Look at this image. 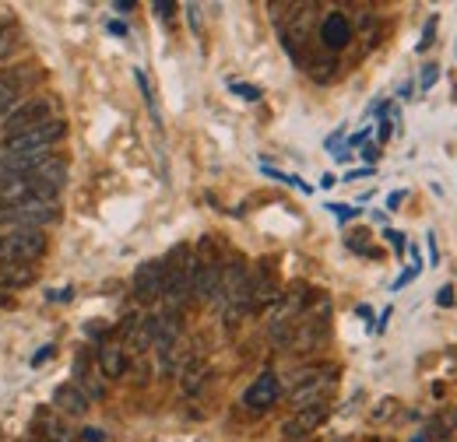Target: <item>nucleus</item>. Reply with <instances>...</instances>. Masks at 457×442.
<instances>
[{
  "label": "nucleus",
  "mask_w": 457,
  "mask_h": 442,
  "mask_svg": "<svg viewBox=\"0 0 457 442\" xmlns=\"http://www.w3.org/2000/svg\"><path fill=\"white\" fill-rule=\"evenodd\" d=\"M370 442H391V439H370Z\"/></svg>",
  "instance_id": "nucleus-37"
},
{
  "label": "nucleus",
  "mask_w": 457,
  "mask_h": 442,
  "mask_svg": "<svg viewBox=\"0 0 457 442\" xmlns=\"http://www.w3.org/2000/svg\"><path fill=\"white\" fill-rule=\"evenodd\" d=\"M54 407H57L63 418H81L88 411V397L74 383H63V387L54 389Z\"/></svg>",
  "instance_id": "nucleus-12"
},
{
  "label": "nucleus",
  "mask_w": 457,
  "mask_h": 442,
  "mask_svg": "<svg viewBox=\"0 0 457 442\" xmlns=\"http://www.w3.org/2000/svg\"><path fill=\"white\" fill-rule=\"evenodd\" d=\"M328 211H335L338 221H348V218H355V215H359V211H355V208H348V204H331Z\"/></svg>",
  "instance_id": "nucleus-25"
},
{
  "label": "nucleus",
  "mask_w": 457,
  "mask_h": 442,
  "mask_svg": "<svg viewBox=\"0 0 457 442\" xmlns=\"http://www.w3.org/2000/svg\"><path fill=\"white\" fill-rule=\"evenodd\" d=\"M436 78H440V67H436V63L422 67V92H429V88L436 85Z\"/></svg>",
  "instance_id": "nucleus-22"
},
{
  "label": "nucleus",
  "mask_w": 457,
  "mask_h": 442,
  "mask_svg": "<svg viewBox=\"0 0 457 442\" xmlns=\"http://www.w3.org/2000/svg\"><path fill=\"white\" fill-rule=\"evenodd\" d=\"M134 81H137V88H141V95H145V102H148V110H152V116L159 119V110H155V95H152V85H148L145 70H134Z\"/></svg>",
  "instance_id": "nucleus-18"
},
{
  "label": "nucleus",
  "mask_w": 457,
  "mask_h": 442,
  "mask_svg": "<svg viewBox=\"0 0 457 442\" xmlns=\"http://www.w3.org/2000/svg\"><path fill=\"white\" fill-rule=\"evenodd\" d=\"M67 137V123L54 116V119H46V123H39V127H32V130H25V134H14V137H4V144H0V155H25V151H50L54 144H60Z\"/></svg>",
  "instance_id": "nucleus-4"
},
{
  "label": "nucleus",
  "mask_w": 457,
  "mask_h": 442,
  "mask_svg": "<svg viewBox=\"0 0 457 442\" xmlns=\"http://www.w3.org/2000/svg\"><path fill=\"white\" fill-rule=\"evenodd\" d=\"M228 88H232L236 95H243L246 102H257V99H261V88H257V85H243V81H232Z\"/></svg>",
  "instance_id": "nucleus-20"
},
{
  "label": "nucleus",
  "mask_w": 457,
  "mask_h": 442,
  "mask_svg": "<svg viewBox=\"0 0 457 442\" xmlns=\"http://www.w3.org/2000/svg\"><path fill=\"white\" fill-rule=\"evenodd\" d=\"M162 284H166V267H162V260H145V264L134 271V299H137L141 306L159 302V299H162Z\"/></svg>",
  "instance_id": "nucleus-10"
},
{
  "label": "nucleus",
  "mask_w": 457,
  "mask_h": 442,
  "mask_svg": "<svg viewBox=\"0 0 457 442\" xmlns=\"http://www.w3.org/2000/svg\"><path fill=\"white\" fill-rule=\"evenodd\" d=\"M222 281V257L215 253L212 239H201V246L194 250V271H190V302L208 306L219 291Z\"/></svg>",
  "instance_id": "nucleus-2"
},
{
  "label": "nucleus",
  "mask_w": 457,
  "mask_h": 442,
  "mask_svg": "<svg viewBox=\"0 0 457 442\" xmlns=\"http://www.w3.org/2000/svg\"><path fill=\"white\" fill-rule=\"evenodd\" d=\"M419 271H422V264H415V267H408V271H404V274H401L398 281H395V288H404V284H408L411 277L419 274Z\"/></svg>",
  "instance_id": "nucleus-29"
},
{
  "label": "nucleus",
  "mask_w": 457,
  "mask_h": 442,
  "mask_svg": "<svg viewBox=\"0 0 457 442\" xmlns=\"http://www.w3.org/2000/svg\"><path fill=\"white\" fill-rule=\"evenodd\" d=\"M25 179H29V186H32L36 197H43V201H57L60 190L67 186V162L57 159V155H50V162H43V166L36 168L32 176H25Z\"/></svg>",
  "instance_id": "nucleus-7"
},
{
  "label": "nucleus",
  "mask_w": 457,
  "mask_h": 442,
  "mask_svg": "<svg viewBox=\"0 0 457 442\" xmlns=\"http://www.w3.org/2000/svg\"><path fill=\"white\" fill-rule=\"evenodd\" d=\"M338 387V365H310L303 372H295L292 380V404L295 407H310V404H324Z\"/></svg>",
  "instance_id": "nucleus-3"
},
{
  "label": "nucleus",
  "mask_w": 457,
  "mask_h": 442,
  "mask_svg": "<svg viewBox=\"0 0 457 442\" xmlns=\"http://www.w3.org/2000/svg\"><path fill=\"white\" fill-rule=\"evenodd\" d=\"M113 7L116 11H130V7H134V0H116Z\"/></svg>",
  "instance_id": "nucleus-35"
},
{
  "label": "nucleus",
  "mask_w": 457,
  "mask_h": 442,
  "mask_svg": "<svg viewBox=\"0 0 457 442\" xmlns=\"http://www.w3.org/2000/svg\"><path fill=\"white\" fill-rule=\"evenodd\" d=\"M39 429H43V442H74V432L54 414H39Z\"/></svg>",
  "instance_id": "nucleus-16"
},
{
  "label": "nucleus",
  "mask_w": 457,
  "mask_h": 442,
  "mask_svg": "<svg viewBox=\"0 0 457 442\" xmlns=\"http://www.w3.org/2000/svg\"><path fill=\"white\" fill-rule=\"evenodd\" d=\"M99 369H103L106 380L127 376V348H123V344H106V348H99Z\"/></svg>",
  "instance_id": "nucleus-14"
},
{
  "label": "nucleus",
  "mask_w": 457,
  "mask_h": 442,
  "mask_svg": "<svg viewBox=\"0 0 457 442\" xmlns=\"http://www.w3.org/2000/svg\"><path fill=\"white\" fill-rule=\"evenodd\" d=\"M426 239H429V260H433V264H436V260H440V250H436V235H433V232H429V235H426Z\"/></svg>",
  "instance_id": "nucleus-31"
},
{
  "label": "nucleus",
  "mask_w": 457,
  "mask_h": 442,
  "mask_svg": "<svg viewBox=\"0 0 457 442\" xmlns=\"http://www.w3.org/2000/svg\"><path fill=\"white\" fill-rule=\"evenodd\" d=\"M395 411V400H380V411H373V422H384Z\"/></svg>",
  "instance_id": "nucleus-28"
},
{
  "label": "nucleus",
  "mask_w": 457,
  "mask_h": 442,
  "mask_svg": "<svg viewBox=\"0 0 457 442\" xmlns=\"http://www.w3.org/2000/svg\"><path fill=\"white\" fill-rule=\"evenodd\" d=\"M384 239H387V242L395 246V253H404V250H408V246H404V235H401V232H391V228H387V232H384Z\"/></svg>",
  "instance_id": "nucleus-24"
},
{
  "label": "nucleus",
  "mask_w": 457,
  "mask_h": 442,
  "mask_svg": "<svg viewBox=\"0 0 457 442\" xmlns=\"http://www.w3.org/2000/svg\"><path fill=\"white\" fill-rule=\"evenodd\" d=\"M411 442H426V436H415V439H411Z\"/></svg>",
  "instance_id": "nucleus-36"
},
{
  "label": "nucleus",
  "mask_w": 457,
  "mask_h": 442,
  "mask_svg": "<svg viewBox=\"0 0 457 442\" xmlns=\"http://www.w3.org/2000/svg\"><path fill=\"white\" fill-rule=\"evenodd\" d=\"M436 14H429V21H426V29H422V39H419V53H426L429 46H433V36H436Z\"/></svg>",
  "instance_id": "nucleus-19"
},
{
  "label": "nucleus",
  "mask_w": 457,
  "mask_h": 442,
  "mask_svg": "<svg viewBox=\"0 0 457 442\" xmlns=\"http://www.w3.org/2000/svg\"><path fill=\"white\" fill-rule=\"evenodd\" d=\"M187 14H190V25H194V29H197V25H201V14H197V7H194V4H190V7H187Z\"/></svg>",
  "instance_id": "nucleus-33"
},
{
  "label": "nucleus",
  "mask_w": 457,
  "mask_h": 442,
  "mask_svg": "<svg viewBox=\"0 0 457 442\" xmlns=\"http://www.w3.org/2000/svg\"><path fill=\"white\" fill-rule=\"evenodd\" d=\"M152 7H155V11L162 14V18H170L172 11H176V4H170V0H159V4H152Z\"/></svg>",
  "instance_id": "nucleus-30"
},
{
  "label": "nucleus",
  "mask_w": 457,
  "mask_h": 442,
  "mask_svg": "<svg viewBox=\"0 0 457 442\" xmlns=\"http://www.w3.org/2000/svg\"><path fill=\"white\" fill-rule=\"evenodd\" d=\"M264 172H268L271 179H278V183H288V186H299V190H306V193H310V186H306V183H303L299 176H288V172H278V168H268V166H264Z\"/></svg>",
  "instance_id": "nucleus-21"
},
{
  "label": "nucleus",
  "mask_w": 457,
  "mask_h": 442,
  "mask_svg": "<svg viewBox=\"0 0 457 442\" xmlns=\"http://www.w3.org/2000/svg\"><path fill=\"white\" fill-rule=\"evenodd\" d=\"M436 306H444V309L454 306V288H451V284H444V288L436 291Z\"/></svg>",
  "instance_id": "nucleus-23"
},
{
  "label": "nucleus",
  "mask_w": 457,
  "mask_h": 442,
  "mask_svg": "<svg viewBox=\"0 0 457 442\" xmlns=\"http://www.w3.org/2000/svg\"><path fill=\"white\" fill-rule=\"evenodd\" d=\"M32 277L36 271L29 264H0V281L7 288H25V284H32Z\"/></svg>",
  "instance_id": "nucleus-15"
},
{
  "label": "nucleus",
  "mask_w": 457,
  "mask_h": 442,
  "mask_svg": "<svg viewBox=\"0 0 457 442\" xmlns=\"http://www.w3.org/2000/svg\"><path fill=\"white\" fill-rule=\"evenodd\" d=\"M81 439L85 442H106V432H103V429H96V425H88V429L81 432Z\"/></svg>",
  "instance_id": "nucleus-26"
},
{
  "label": "nucleus",
  "mask_w": 457,
  "mask_h": 442,
  "mask_svg": "<svg viewBox=\"0 0 457 442\" xmlns=\"http://www.w3.org/2000/svg\"><path fill=\"white\" fill-rule=\"evenodd\" d=\"M278 397H282V380H278V372L264 369V372L246 387V393H243V407L253 411V414H264L268 407L278 404Z\"/></svg>",
  "instance_id": "nucleus-8"
},
{
  "label": "nucleus",
  "mask_w": 457,
  "mask_h": 442,
  "mask_svg": "<svg viewBox=\"0 0 457 442\" xmlns=\"http://www.w3.org/2000/svg\"><path fill=\"white\" fill-rule=\"evenodd\" d=\"M54 351H57L54 344H43V348H39V355L32 358V365H43V362H50V358H54Z\"/></svg>",
  "instance_id": "nucleus-27"
},
{
  "label": "nucleus",
  "mask_w": 457,
  "mask_h": 442,
  "mask_svg": "<svg viewBox=\"0 0 457 442\" xmlns=\"http://www.w3.org/2000/svg\"><path fill=\"white\" fill-rule=\"evenodd\" d=\"M29 70H32V67H21V70H14V74H0V119L14 110L18 99L25 95V85L32 81Z\"/></svg>",
  "instance_id": "nucleus-11"
},
{
  "label": "nucleus",
  "mask_w": 457,
  "mask_h": 442,
  "mask_svg": "<svg viewBox=\"0 0 457 442\" xmlns=\"http://www.w3.org/2000/svg\"><path fill=\"white\" fill-rule=\"evenodd\" d=\"M46 119H54V102L50 99H25V102H18L14 110L7 112L0 123H4V134L14 137V134H25V130H32V127H39Z\"/></svg>",
  "instance_id": "nucleus-5"
},
{
  "label": "nucleus",
  "mask_w": 457,
  "mask_h": 442,
  "mask_svg": "<svg viewBox=\"0 0 457 442\" xmlns=\"http://www.w3.org/2000/svg\"><path fill=\"white\" fill-rule=\"evenodd\" d=\"M208 376H212L208 362H201V358H190V362L179 369V389H183L187 397H194V393H201V389H204Z\"/></svg>",
  "instance_id": "nucleus-13"
},
{
  "label": "nucleus",
  "mask_w": 457,
  "mask_h": 442,
  "mask_svg": "<svg viewBox=\"0 0 457 442\" xmlns=\"http://www.w3.org/2000/svg\"><path fill=\"white\" fill-rule=\"evenodd\" d=\"M352 36H355V25H352V18L345 14V11H328V14H320V25H317V39H320V46H324V53L328 56H338L352 43Z\"/></svg>",
  "instance_id": "nucleus-6"
},
{
  "label": "nucleus",
  "mask_w": 457,
  "mask_h": 442,
  "mask_svg": "<svg viewBox=\"0 0 457 442\" xmlns=\"http://www.w3.org/2000/svg\"><path fill=\"white\" fill-rule=\"evenodd\" d=\"M401 201H404V190H398V193H391V197H387V208L395 211V208H401Z\"/></svg>",
  "instance_id": "nucleus-32"
},
{
  "label": "nucleus",
  "mask_w": 457,
  "mask_h": 442,
  "mask_svg": "<svg viewBox=\"0 0 457 442\" xmlns=\"http://www.w3.org/2000/svg\"><path fill=\"white\" fill-rule=\"evenodd\" d=\"M166 267V284H162V309L183 313L190 302V271H194V250L190 246H172L170 257L162 260Z\"/></svg>",
  "instance_id": "nucleus-1"
},
{
  "label": "nucleus",
  "mask_w": 457,
  "mask_h": 442,
  "mask_svg": "<svg viewBox=\"0 0 457 442\" xmlns=\"http://www.w3.org/2000/svg\"><path fill=\"white\" fill-rule=\"evenodd\" d=\"M328 418H331V404L328 400L324 404H310V407H295V414L282 425V436L286 439H303V436L317 432Z\"/></svg>",
  "instance_id": "nucleus-9"
},
{
  "label": "nucleus",
  "mask_w": 457,
  "mask_h": 442,
  "mask_svg": "<svg viewBox=\"0 0 457 442\" xmlns=\"http://www.w3.org/2000/svg\"><path fill=\"white\" fill-rule=\"evenodd\" d=\"M18 46V25L14 21H0V63L14 53Z\"/></svg>",
  "instance_id": "nucleus-17"
},
{
  "label": "nucleus",
  "mask_w": 457,
  "mask_h": 442,
  "mask_svg": "<svg viewBox=\"0 0 457 442\" xmlns=\"http://www.w3.org/2000/svg\"><path fill=\"white\" fill-rule=\"evenodd\" d=\"M110 32H113V36H127V25H123V21H110Z\"/></svg>",
  "instance_id": "nucleus-34"
}]
</instances>
